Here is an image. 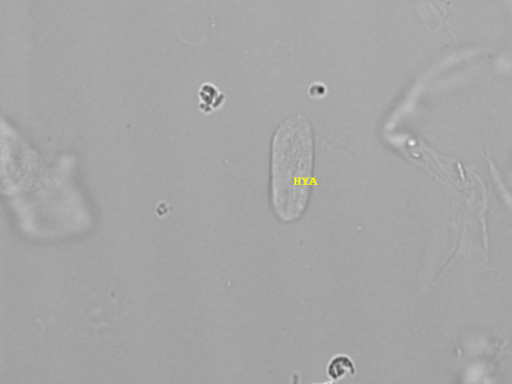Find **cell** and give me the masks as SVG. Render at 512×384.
Wrapping results in <instances>:
<instances>
[{"label":"cell","mask_w":512,"mask_h":384,"mask_svg":"<svg viewBox=\"0 0 512 384\" xmlns=\"http://www.w3.org/2000/svg\"><path fill=\"white\" fill-rule=\"evenodd\" d=\"M314 140L310 122L297 113L275 130L271 151V202L282 221H294L306 209L311 191Z\"/></svg>","instance_id":"1"},{"label":"cell","mask_w":512,"mask_h":384,"mask_svg":"<svg viewBox=\"0 0 512 384\" xmlns=\"http://www.w3.org/2000/svg\"><path fill=\"white\" fill-rule=\"evenodd\" d=\"M353 364L348 357L337 356L331 360L328 365V374L330 377L338 379L346 373H353Z\"/></svg>","instance_id":"2"}]
</instances>
